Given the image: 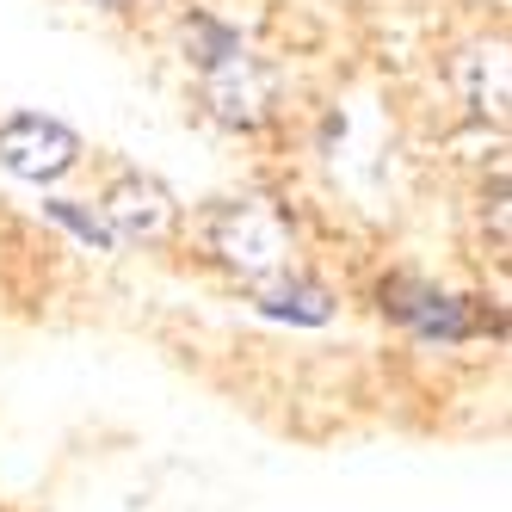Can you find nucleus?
<instances>
[{"label":"nucleus","instance_id":"9","mask_svg":"<svg viewBox=\"0 0 512 512\" xmlns=\"http://www.w3.org/2000/svg\"><path fill=\"white\" fill-rule=\"evenodd\" d=\"M44 210L56 216V223H62V229H75V235H81L87 247H99V253H105V247H112V229H105V223H99V210L87 216V210H75V204H68V198H50Z\"/></svg>","mask_w":512,"mask_h":512},{"label":"nucleus","instance_id":"4","mask_svg":"<svg viewBox=\"0 0 512 512\" xmlns=\"http://www.w3.org/2000/svg\"><path fill=\"white\" fill-rule=\"evenodd\" d=\"M81 161V136L44 118V112H19V118H0V167L13 179H31V186H50L68 167Z\"/></svg>","mask_w":512,"mask_h":512},{"label":"nucleus","instance_id":"8","mask_svg":"<svg viewBox=\"0 0 512 512\" xmlns=\"http://www.w3.org/2000/svg\"><path fill=\"white\" fill-rule=\"evenodd\" d=\"M186 50H192V68H210V62H223L229 50H241V38H235V31L229 25H216V19H192L186 25Z\"/></svg>","mask_w":512,"mask_h":512},{"label":"nucleus","instance_id":"2","mask_svg":"<svg viewBox=\"0 0 512 512\" xmlns=\"http://www.w3.org/2000/svg\"><path fill=\"white\" fill-rule=\"evenodd\" d=\"M383 309L414 327L420 340H475V334H494L500 315L482 309L475 297H451V290H432L420 278H389L383 284Z\"/></svg>","mask_w":512,"mask_h":512},{"label":"nucleus","instance_id":"7","mask_svg":"<svg viewBox=\"0 0 512 512\" xmlns=\"http://www.w3.org/2000/svg\"><path fill=\"white\" fill-rule=\"evenodd\" d=\"M457 81H463V99L469 112L482 118H506V44H475L463 62H457Z\"/></svg>","mask_w":512,"mask_h":512},{"label":"nucleus","instance_id":"6","mask_svg":"<svg viewBox=\"0 0 512 512\" xmlns=\"http://www.w3.org/2000/svg\"><path fill=\"white\" fill-rule=\"evenodd\" d=\"M253 309L272 315V321H297V327H321L327 315H334V297H327V284L303 278V272H266V278H253Z\"/></svg>","mask_w":512,"mask_h":512},{"label":"nucleus","instance_id":"3","mask_svg":"<svg viewBox=\"0 0 512 512\" xmlns=\"http://www.w3.org/2000/svg\"><path fill=\"white\" fill-rule=\"evenodd\" d=\"M198 93H204V105H210V118L229 124V130H260V124L272 118V105H278L272 68H266L260 56H247V50H229L223 62L198 68Z\"/></svg>","mask_w":512,"mask_h":512},{"label":"nucleus","instance_id":"1","mask_svg":"<svg viewBox=\"0 0 512 512\" xmlns=\"http://www.w3.org/2000/svg\"><path fill=\"white\" fill-rule=\"evenodd\" d=\"M210 253L247 284L290 266V216L272 198H229L210 210Z\"/></svg>","mask_w":512,"mask_h":512},{"label":"nucleus","instance_id":"10","mask_svg":"<svg viewBox=\"0 0 512 512\" xmlns=\"http://www.w3.org/2000/svg\"><path fill=\"white\" fill-rule=\"evenodd\" d=\"M99 7H130V0H99Z\"/></svg>","mask_w":512,"mask_h":512},{"label":"nucleus","instance_id":"5","mask_svg":"<svg viewBox=\"0 0 512 512\" xmlns=\"http://www.w3.org/2000/svg\"><path fill=\"white\" fill-rule=\"evenodd\" d=\"M167 216H173V198L149 173H124L99 198V223L112 229V241H155L167 229Z\"/></svg>","mask_w":512,"mask_h":512}]
</instances>
